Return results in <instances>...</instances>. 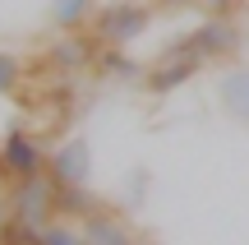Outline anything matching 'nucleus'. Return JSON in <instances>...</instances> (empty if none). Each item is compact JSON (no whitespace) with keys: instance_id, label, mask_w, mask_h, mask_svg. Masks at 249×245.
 I'll return each mask as SVG.
<instances>
[{"instance_id":"nucleus-1","label":"nucleus","mask_w":249,"mask_h":245,"mask_svg":"<svg viewBox=\"0 0 249 245\" xmlns=\"http://www.w3.org/2000/svg\"><path fill=\"white\" fill-rule=\"evenodd\" d=\"M148 23H152V9L143 0H111V5H97L88 28L97 33L102 46H129L148 33Z\"/></svg>"},{"instance_id":"nucleus-2","label":"nucleus","mask_w":249,"mask_h":245,"mask_svg":"<svg viewBox=\"0 0 249 245\" xmlns=\"http://www.w3.org/2000/svg\"><path fill=\"white\" fill-rule=\"evenodd\" d=\"M5 199H9V218L33 222V227H46V222L55 218V181H51V171L9 181L5 185Z\"/></svg>"},{"instance_id":"nucleus-3","label":"nucleus","mask_w":249,"mask_h":245,"mask_svg":"<svg viewBox=\"0 0 249 245\" xmlns=\"http://www.w3.org/2000/svg\"><path fill=\"white\" fill-rule=\"evenodd\" d=\"M245 46V33L235 28V19H203L198 28H189L180 42H171V51L198 56V60H226Z\"/></svg>"},{"instance_id":"nucleus-4","label":"nucleus","mask_w":249,"mask_h":245,"mask_svg":"<svg viewBox=\"0 0 249 245\" xmlns=\"http://www.w3.org/2000/svg\"><path fill=\"white\" fill-rule=\"evenodd\" d=\"M46 157H51V148H46L33 130H23V125L5 130V139H0V185L46 171Z\"/></svg>"},{"instance_id":"nucleus-5","label":"nucleus","mask_w":249,"mask_h":245,"mask_svg":"<svg viewBox=\"0 0 249 245\" xmlns=\"http://www.w3.org/2000/svg\"><path fill=\"white\" fill-rule=\"evenodd\" d=\"M102 42L92 28H83V33H60L51 46L42 51V70H55V74H74V70H92V60H97Z\"/></svg>"},{"instance_id":"nucleus-6","label":"nucleus","mask_w":249,"mask_h":245,"mask_svg":"<svg viewBox=\"0 0 249 245\" xmlns=\"http://www.w3.org/2000/svg\"><path fill=\"white\" fill-rule=\"evenodd\" d=\"M203 70V60L198 56H185V51H161L157 60L143 70V93H152V97H166V93H176V88H185L194 74Z\"/></svg>"},{"instance_id":"nucleus-7","label":"nucleus","mask_w":249,"mask_h":245,"mask_svg":"<svg viewBox=\"0 0 249 245\" xmlns=\"http://www.w3.org/2000/svg\"><path fill=\"white\" fill-rule=\"evenodd\" d=\"M79 227H83V236H88V245H139L134 227L111 208V204H102V208L92 213L88 222H79Z\"/></svg>"},{"instance_id":"nucleus-8","label":"nucleus","mask_w":249,"mask_h":245,"mask_svg":"<svg viewBox=\"0 0 249 245\" xmlns=\"http://www.w3.org/2000/svg\"><path fill=\"white\" fill-rule=\"evenodd\" d=\"M46 171H51L55 185H83V176H88V144H83V139L60 144L46 157Z\"/></svg>"},{"instance_id":"nucleus-9","label":"nucleus","mask_w":249,"mask_h":245,"mask_svg":"<svg viewBox=\"0 0 249 245\" xmlns=\"http://www.w3.org/2000/svg\"><path fill=\"white\" fill-rule=\"evenodd\" d=\"M97 208H102V199L88 190V185H55V218H65V222H88Z\"/></svg>"},{"instance_id":"nucleus-10","label":"nucleus","mask_w":249,"mask_h":245,"mask_svg":"<svg viewBox=\"0 0 249 245\" xmlns=\"http://www.w3.org/2000/svg\"><path fill=\"white\" fill-rule=\"evenodd\" d=\"M97 14V0H51V19L60 33H83Z\"/></svg>"},{"instance_id":"nucleus-11","label":"nucleus","mask_w":249,"mask_h":245,"mask_svg":"<svg viewBox=\"0 0 249 245\" xmlns=\"http://www.w3.org/2000/svg\"><path fill=\"white\" fill-rule=\"evenodd\" d=\"M92 70L102 74V79H139V60H134L124 46H102L97 51V60H92Z\"/></svg>"},{"instance_id":"nucleus-12","label":"nucleus","mask_w":249,"mask_h":245,"mask_svg":"<svg viewBox=\"0 0 249 245\" xmlns=\"http://www.w3.org/2000/svg\"><path fill=\"white\" fill-rule=\"evenodd\" d=\"M222 107L235 120H249V65H240L222 79Z\"/></svg>"},{"instance_id":"nucleus-13","label":"nucleus","mask_w":249,"mask_h":245,"mask_svg":"<svg viewBox=\"0 0 249 245\" xmlns=\"http://www.w3.org/2000/svg\"><path fill=\"white\" fill-rule=\"evenodd\" d=\"M37 231H42V245H88L83 227H79V222H65V218H51L46 227H37Z\"/></svg>"},{"instance_id":"nucleus-14","label":"nucleus","mask_w":249,"mask_h":245,"mask_svg":"<svg viewBox=\"0 0 249 245\" xmlns=\"http://www.w3.org/2000/svg\"><path fill=\"white\" fill-rule=\"evenodd\" d=\"M0 245H42V231H37L33 222L5 218V222H0Z\"/></svg>"},{"instance_id":"nucleus-15","label":"nucleus","mask_w":249,"mask_h":245,"mask_svg":"<svg viewBox=\"0 0 249 245\" xmlns=\"http://www.w3.org/2000/svg\"><path fill=\"white\" fill-rule=\"evenodd\" d=\"M23 70L28 65L18 60L14 51H0V93H18L23 88Z\"/></svg>"},{"instance_id":"nucleus-16","label":"nucleus","mask_w":249,"mask_h":245,"mask_svg":"<svg viewBox=\"0 0 249 245\" xmlns=\"http://www.w3.org/2000/svg\"><path fill=\"white\" fill-rule=\"evenodd\" d=\"M194 5L203 9L208 19H235V14H240V5H245V0H194Z\"/></svg>"}]
</instances>
